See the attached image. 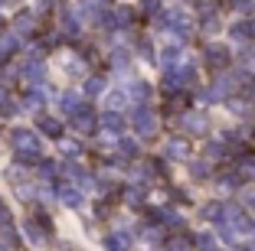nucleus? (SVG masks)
<instances>
[{"label": "nucleus", "mask_w": 255, "mask_h": 251, "mask_svg": "<svg viewBox=\"0 0 255 251\" xmlns=\"http://www.w3.org/2000/svg\"><path fill=\"white\" fill-rule=\"evenodd\" d=\"M13 147L20 150V157H33V160L43 154V144H39L36 131H30V127H16L13 131Z\"/></svg>", "instance_id": "obj_1"}, {"label": "nucleus", "mask_w": 255, "mask_h": 251, "mask_svg": "<svg viewBox=\"0 0 255 251\" xmlns=\"http://www.w3.org/2000/svg\"><path fill=\"white\" fill-rule=\"evenodd\" d=\"M131 124H134V131L141 134V137H147V134H154V127H157V118H154V111H150L147 104H137V108L131 111Z\"/></svg>", "instance_id": "obj_2"}, {"label": "nucleus", "mask_w": 255, "mask_h": 251, "mask_svg": "<svg viewBox=\"0 0 255 251\" xmlns=\"http://www.w3.org/2000/svg\"><path fill=\"white\" fill-rule=\"evenodd\" d=\"M56 69H59V72H62V79H82V75H85L82 62L75 59L72 52H62L59 59H56Z\"/></svg>", "instance_id": "obj_3"}, {"label": "nucleus", "mask_w": 255, "mask_h": 251, "mask_svg": "<svg viewBox=\"0 0 255 251\" xmlns=\"http://www.w3.org/2000/svg\"><path fill=\"white\" fill-rule=\"evenodd\" d=\"M7 176H10V183H13V189H16L20 199H23V196H33V183H30V176H26L23 170H10Z\"/></svg>", "instance_id": "obj_4"}, {"label": "nucleus", "mask_w": 255, "mask_h": 251, "mask_svg": "<svg viewBox=\"0 0 255 251\" xmlns=\"http://www.w3.org/2000/svg\"><path fill=\"white\" fill-rule=\"evenodd\" d=\"M72 127H75L79 134H89L92 127H95V114H92L89 108H79V111L72 114Z\"/></svg>", "instance_id": "obj_5"}, {"label": "nucleus", "mask_w": 255, "mask_h": 251, "mask_svg": "<svg viewBox=\"0 0 255 251\" xmlns=\"http://www.w3.org/2000/svg\"><path fill=\"white\" fill-rule=\"evenodd\" d=\"M183 131H190V134H206V127H210V121L203 118V114H196V111H190V114H183Z\"/></svg>", "instance_id": "obj_6"}, {"label": "nucleus", "mask_w": 255, "mask_h": 251, "mask_svg": "<svg viewBox=\"0 0 255 251\" xmlns=\"http://www.w3.org/2000/svg\"><path fill=\"white\" fill-rule=\"evenodd\" d=\"M108 248L112 251H128V245H131V232H125V229H115V232H108Z\"/></svg>", "instance_id": "obj_7"}, {"label": "nucleus", "mask_w": 255, "mask_h": 251, "mask_svg": "<svg viewBox=\"0 0 255 251\" xmlns=\"http://www.w3.org/2000/svg\"><path fill=\"white\" fill-rule=\"evenodd\" d=\"M79 108H82V95H79V91H62V95H59V111L75 114Z\"/></svg>", "instance_id": "obj_8"}, {"label": "nucleus", "mask_w": 255, "mask_h": 251, "mask_svg": "<svg viewBox=\"0 0 255 251\" xmlns=\"http://www.w3.org/2000/svg\"><path fill=\"white\" fill-rule=\"evenodd\" d=\"M128 101H131V98H128V88H112V91L105 95V104H108V111H121Z\"/></svg>", "instance_id": "obj_9"}, {"label": "nucleus", "mask_w": 255, "mask_h": 251, "mask_svg": "<svg viewBox=\"0 0 255 251\" xmlns=\"http://www.w3.org/2000/svg\"><path fill=\"white\" fill-rule=\"evenodd\" d=\"M193 79H196L193 69H173V72L167 75V85H170V88H177V85H190Z\"/></svg>", "instance_id": "obj_10"}, {"label": "nucleus", "mask_w": 255, "mask_h": 251, "mask_svg": "<svg viewBox=\"0 0 255 251\" xmlns=\"http://www.w3.org/2000/svg\"><path fill=\"white\" fill-rule=\"evenodd\" d=\"M157 59H160V66H177V62L183 59V49L180 46H167V49H160Z\"/></svg>", "instance_id": "obj_11"}, {"label": "nucleus", "mask_w": 255, "mask_h": 251, "mask_svg": "<svg viewBox=\"0 0 255 251\" xmlns=\"http://www.w3.org/2000/svg\"><path fill=\"white\" fill-rule=\"evenodd\" d=\"M164 154L170 157V160H183V157H187V144L173 137V141H167V144H164Z\"/></svg>", "instance_id": "obj_12"}, {"label": "nucleus", "mask_w": 255, "mask_h": 251, "mask_svg": "<svg viewBox=\"0 0 255 251\" xmlns=\"http://www.w3.org/2000/svg\"><path fill=\"white\" fill-rule=\"evenodd\" d=\"M43 98H46V95H43V88H39V85H33V88L26 91V98H23L20 104H23V108H30V111H36L39 104H43Z\"/></svg>", "instance_id": "obj_13"}, {"label": "nucleus", "mask_w": 255, "mask_h": 251, "mask_svg": "<svg viewBox=\"0 0 255 251\" xmlns=\"http://www.w3.org/2000/svg\"><path fill=\"white\" fill-rule=\"evenodd\" d=\"M203 59L210 62V66H223V62L229 59V52H226L223 46H210V52H203Z\"/></svg>", "instance_id": "obj_14"}, {"label": "nucleus", "mask_w": 255, "mask_h": 251, "mask_svg": "<svg viewBox=\"0 0 255 251\" xmlns=\"http://www.w3.org/2000/svg\"><path fill=\"white\" fill-rule=\"evenodd\" d=\"M62 202H66L69 209H79L85 199H82V192H79V189H72V186H62Z\"/></svg>", "instance_id": "obj_15"}, {"label": "nucleus", "mask_w": 255, "mask_h": 251, "mask_svg": "<svg viewBox=\"0 0 255 251\" xmlns=\"http://www.w3.org/2000/svg\"><path fill=\"white\" fill-rule=\"evenodd\" d=\"M23 232H26V238H30V242L36 245V248H43V245H46V235H43V229H39V225L26 222V225H23Z\"/></svg>", "instance_id": "obj_16"}, {"label": "nucleus", "mask_w": 255, "mask_h": 251, "mask_svg": "<svg viewBox=\"0 0 255 251\" xmlns=\"http://www.w3.org/2000/svg\"><path fill=\"white\" fill-rule=\"evenodd\" d=\"M39 127H43V134H53V137H59V121L56 118H39Z\"/></svg>", "instance_id": "obj_17"}, {"label": "nucleus", "mask_w": 255, "mask_h": 251, "mask_svg": "<svg viewBox=\"0 0 255 251\" xmlns=\"http://www.w3.org/2000/svg\"><path fill=\"white\" fill-rule=\"evenodd\" d=\"M85 91H89V95H102V91H105V79H89L85 82Z\"/></svg>", "instance_id": "obj_18"}, {"label": "nucleus", "mask_w": 255, "mask_h": 251, "mask_svg": "<svg viewBox=\"0 0 255 251\" xmlns=\"http://www.w3.org/2000/svg\"><path fill=\"white\" fill-rule=\"evenodd\" d=\"M233 7H236V13H252L255 3L252 0H233Z\"/></svg>", "instance_id": "obj_19"}, {"label": "nucleus", "mask_w": 255, "mask_h": 251, "mask_svg": "<svg viewBox=\"0 0 255 251\" xmlns=\"http://www.w3.org/2000/svg\"><path fill=\"white\" fill-rule=\"evenodd\" d=\"M196 245H200L203 251H213V245H216V242H213V235H200V238H196Z\"/></svg>", "instance_id": "obj_20"}, {"label": "nucleus", "mask_w": 255, "mask_h": 251, "mask_svg": "<svg viewBox=\"0 0 255 251\" xmlns=\"http://www.w3.org/2000/svg\"><path fill=\"white\" fill-rule=\"evenodd\" d=\"M246 209L255 215V189H249V192H246Z\"/></svg>", "instance_id": "obj_21"}, {"label": "nucleus", "mask_w": 255, "mask_h": 251, "mask_svg": "<svg viewBox=\"0 0 255 251\" xmlns=\"http://www.w3.org/2000/svg\"><path fill=\"white\" fill-rule=\"evenodd\" d=\"M3 101H7V98H3V88H0V104H3Z\"/></svg>", "instance_id": "obj_22"}]
</instances>
